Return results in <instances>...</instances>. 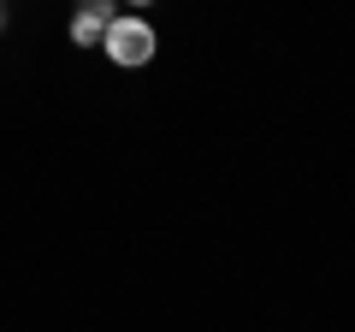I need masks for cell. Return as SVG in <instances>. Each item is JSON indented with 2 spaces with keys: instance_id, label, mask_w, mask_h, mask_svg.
Here are the masks:
<instances>
[{
  "instance_id": "cell-1",
  "label": "cell",
  "mask_w": 355,
  "mask_h": 332,
  "mask_svg": "<svg viewBox=\"0 0 355 332\" xmlns=\"http://www.w3.org/2000/svg\"><path fill=\"white\" fill-rule=\"evenodd\" d=\"M107 53H113L119 65H148L154 60V30L142 24V18H113V24H107Z\"/></svg>"
},
{
  "instance_id": "cell-2",
  "label": "cell",
  "mask_w": 355,
  "mask_h": 332,
  "mask_svg": "<svg viewBox=\"0 0 355 332\" xmlns=\"http://www.w3.org/2000/svg\"><path fill=\"white\" fill-rule=\"evenodd\" d=\"M107 24H113V6H83L71 18V42H107Z\"/></svg>"
}]
</instances>
